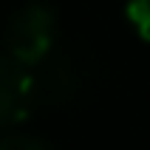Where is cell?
Here are the masks:
<instances>
[{"instance_id":"6da1fadb","label":"cell","mask_w":150,"mask_h":150,"mask_svg":"<svg viewBox=\"0 0 150 150\" xmlns=\"http://www.w3.org/2000/svg\"><path fill=\"white\" fill-rule=\"evenodd\" d=\"M91 59L82 51H51L31 74L34 105H68L79 99L91 82Z\"/></svg>"},{"instance_id":"7a4b0ae2","label":"cell","mask_w":150,"mask_h":150,"mask_svg":"<svg viewBox=\"0 0 150 150\" xmlns=\"http://www.w3.org/2000/svg\"><path fill=\"white\" fill-rule=\"evenodd\" d=\"M54 40H57L54 11L48 6L31 3L20 8L6 25V57H11L25 71L37 68L54 51Z\"/></svg>"},{"instance_id":"3957f363","label":"cell","mask_w":150,"mask_h":150,"mask_svg":"<svg viewBox=\"0 0 150 150\" xmlns=\"http://www.w3.org/2000/svg\"><path fill=\"white\" fill-rule=\"evenodd\" d=\"M34 108L31 71L17 65L11 57L0 54V127L23 122Z\"/></svg>"},{"instance_id":"277c9868","label":"cell","mask_w":150,"mask_h":150,"mask_svg":"<svg viewBox=\"0 0 150 150\" xmlns=\"http://www.w3.org/2000/svg\"><path fill=\"white\" fill-rule=\"evenodd\" d=\"M127 20L133 23L139 37L150 42V0H130L127 3Z\"/></svg>"},{"instance_id":"5b68a950","label":"cell","mask_w":150,"mask_h":150,"mask_svg":"<svg viewBox=\"0 0 150 150\" xmlns=\"http://www.w3.org/2000/svg\"><path fill=\"white\" fill-rule=\"evenodd\" d=\"M0 150H48V147L28 136H6V139H0Z\"/></svg>"}]
</instances>
